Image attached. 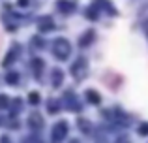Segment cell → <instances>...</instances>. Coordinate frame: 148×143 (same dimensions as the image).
I'll return each instance as SVG.
<instances>
[{
    "label": "cell",
    "instance_id": "2",
    "mask_svg": "<svg viewBox=\"0 0 148 143\" xmlns=\"http://www.w3.org/2000/svg\"><path fill=\"white\" fill-rule=\"evenodd\" d=\"M64 134H66V124H58L56 126V136H54V141L60 140V136L64 137Z\"/></svg>",
    "mask_w": 148,
    "mask_h": 143
},
{
    "label": "cell",
    "instance_id": "3",
    "mask_svg": "<svg viewBox=\"0 0 148 143\" xmlns=\"http://www.w3.org/2000/svg\"><path fill=\"white\" fill-rule=\"evenodd\" d=\"M58 8H60V10H64V11H71V10H73V4L62 0V2H58Z\"/></svg>",
    "mask_w": 148,
    "mask_h": 143
},
{
    "label": "cell",
    "instance_id": "4",
    "mask_svg": "<svg viewBox=\"0 0 148 143\" xmlns=\"http://www.w3.org/2000/svg\"><path fill=\"white\" fill-rule=\"evenodd\" d=\"M145 26H146V34H148V15H145Z\"/></svg>",
    "mask_w": 148,
    "mask_h": 143
},
{
    "label": "cell",
    "instance_id": "1",
    "mask_svg": "<svg viewBox=\"0 0 148 143\" xmlns=\"http://www.w3.org/2000/svg\"><path fill=\"white\" fill-rule=\"evenodd\" d=\"M54 55L58 57V59H66V57L69 55V45L66 40H58L56 44H54Z\"/></svg>",
    "mask_w": 148,
    "mask_h": 143
}]
</instances>
